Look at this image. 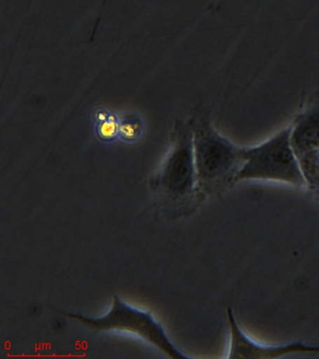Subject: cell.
Here are the masks:
<instances>
[{"label": "cell", "mask_w": 319, "mask_h": 359, "mask_svg": "<svg viewBox=\"0 0 319 359\" xmlns=\"http://www.w3.org/2000/svg\"><path fill=\"white\" fill-rule=\"evenodd\" d=\"M191 126L198 190L217 195L238 182L245 148L220 134L205 118Z\"/></svg>", "instance_id": "6da1fadb"}, {"label": "cell", "mask_w": 319, "mask_h": 359, "mask_svg": "<svg viewBox=\"0 0 319 359\" xmlns=\"http://www.w3.org/2000/svg\"><path fill=\"white\" fill-rule=\"evenodd\" d=\"M290 136L291 126H288L260 144L243 149L245 163L238 182L271 181L306 187Z\"/></svg>", "instance_id": "7a4b0ae2"}, {"label": "cell", "mask_w": 319, "mask_h": 359, "mask_svg": "<svg viewBox=\"0 0 319 359\" xmlns=\"http://www.w3.org/2000/svg\"><path fill=\"white\" fill-rule=\"evenodd\" d=\"M81 324L97 331L119 330L135 334L172 358H189L170 341L164 328L152 314L127 304L118 297H114L113 307L104 316L89 318L82 314L63 313Z\"/></svg>", "instance_id": "3957f363"}, {"label": "cell", "mask_w": 319, "mask_h": 359, "mask_svg": "<svg viewBox=\"0 0 319 359\" xmlns=\"http://www.w3.org/2000/svg\"><path fill=\"white\" fill-rule=\"evenodd\" d=\"M158 180L164 190L177 198L191 196L198 190L192 126H179Z\"/></svg>", "instance_id": "277c9868"}, {"label": "cell", "mask_w": 319, "mask_h": 359, "mask_svg": "<svg viewBox=\"0 0 319 359\" xmlns=\"http://www.w3.org/2000/svg\"><path fill=\"white\" fill-rule=\"evenodd\" d=\"M229 325V348L226 358L231 359H274L297 353H319V345L304 341L284 344H266L254 341L238 324L231 308L226 311Z\"/></svg>", "instance_id": "5b68a950"}, {"label": "cell", "mask_w": 319, "mask_h": 359, "mask_svg": "<svg viewBox=\"0 0 319 359\" xmlns=\"http://www.w3.org/2000/svg\"><path fill=\"white\" fill-rule=\"evenodd\" d=\"M291 126V144L301 157L319 149V100L298 115Z\"/></svg>", "instance_id": "8992f818"}, {"label": "cell", "mask_w": 319, "mask_h": 359, "mask_svg": "<svg viewBox=\"0 0 319 359\" xmlns=\"http://www.w3.org/2000/svg\"><path fill=\"white\" fill-rule=\"evenodd\" d=\"M306 187L319 196V149L299 157Z\"/></svg>", "instance_id": "52a82bcc"}, {"label": "cell", "mask_w": 319, "mask_h": 359, "mask_svg": "<svg viewBox=\"0 0 319 359\" xmlns=\"http://www.w3.org/2000/svg\"><path fill=\"white\" fill-rule=\"evenodd\" d=\"M100 123L97 128V133L104 140H111L119 133V126L116 120L110 115H104V118H100Z\"/></svg>", "instance_id": "ba28073f"}, {"label": "cell", "mask_w": 319, "mask_h": 359, "mask_svg": "<svg viewBox=\"0 0 319 359\" xmlns=\"http://www.w3.org/2000/svg\"><path fill=\"white\" fill-rule=\"evenodd\" d=\"M142 128L139 121L130 119L123 121L119 125V134L125 140H134L141 134Z\"/></svg>", "instance_id": "9c48e42d"}]
</instances>
